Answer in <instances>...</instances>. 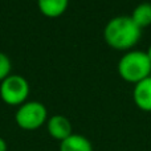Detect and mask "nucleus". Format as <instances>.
Returning <instances> with one entry per match:
<instances>
[{"instance_id": "nucleus-1", "label": "nucleus", "mask_w": 151, "mask_h": 151, "mask_svg": "<svg viewBox=\"0 0 151 151\" xmlns=\"http://www.w3.org/2000/svg\"><path fill=\"white\" fill-rule=\"evenodd\" d=\"M141 31L142 29L134 23L131 16H117L106 24L104 40L113 49L129 50L139 41Z\"/></svg>"}, {"instance_id": "nucleus-2", "label": "nucleus", "mask_w": 151, "mask_h": 151, "mask_svg": "<svg viewBox=\"0 0 151 151\" xmlns=\"http://www.w3.org/2000/svg\"><path fill=\"white\" fill-rule=\"evenodd\" d=\"M117 69L122 80L135 85L151 76V61L146 52L130 50L121 57Z\"/></svg>"}, {"instance_id": "nucleus-3", "label": "nucleus", "mask_w": 151, "mask_h": 151, "mask_svg": "<svg viewBox=\"0 0 151 151\" xmlns=\"http://www.w3.org/2000/svg\"><path fill=\"white\" fill-rule=\"evenodd\" d=\"M15 121L23 130H37L48 121V110L39 101H27L16 110Z\"/></svg>"}, {"instance_id": "nucleus-4", "label": "nucleus", "mask_w": 151, "mask_h": 151, "mask_svg": "<svg viewBox=\"0 0 151 151\" xmlns=\"http://www.w3.org/2000/svg\"><path fill=\"white\" fill-rule=\"evenodd\" d=\"M29 96V83L23 76L9 74L0 83V98L9 106H20Z\"/></svg>"}, {"instance_id": "nucleus-5", "label": "nucleus", "mask_w": 151, "mask_h": 151, "mask_svg": "<svg viewBox=\"0 0 151 151\" xmlns=\"http://www.w3.org/2000/svg\"><path fill=\"white\" fill-rule=\"evenodd\" d=\"M47 130H48V134L53 139L60 142H63L64 139H66L68 137H70L73 134L70 121L61 114L52 115L47 121Z\"/></svg>"}, {"instance_id": "nucleus-6", "label": "nucleus", "mask_w": 151, "mask_h": 151, "mask_svg": "<svg viewBox=\"0 0 151 151\" xmlns=\"http://www.w3.org/2000/svg\"><path fill=\"white\" fill-rule=\"evenodd\" d=\"M133 99L135 106L142 111H151V76L135 83Z\"/></svg>"}, {"instance_id": "nucleus-7", "label": "nucleus", "mask_w": 151, "mask_h": 151, "mask_svg": "<svg viewBox=\"0 0 151 151\" xmlns=\"http://www.w3.org/2000/svg\"><path fill=\"white\" fill-rule=\"evenodd\" d=\"M69 0H37L39 11L49 19L60 17L66 11Z\"/></svg>"}, {"instance_id": "nucleus-8", "label": "nucleus", "mask_w": 151, "mask_h": 151, "mask_svg": "<svg viewBox=\"0 0 151 151\" xmlns=\"http://www.w3.org/2000/svg\"><path fill=\"white\" fill-rule=\"evenodd\" d=\"M60 151H93V145L81 134H72L60 142Z\"/></svg>"}, {"instance_id": "nucleus-9", "label": "nucleus", "mask_w": 151, "mask_h": 151, "mask_svg": "<svg viewBox=\"0 0 151 151\" xmlns=\"http://www.w3.org/2000/svg\"><path fill=\"white\" fill-rule=\"evenodd\" d=\"M131 19L141 29L151 25V4L150 3L138 4L134 8Z\"/></svg>"}, {"instance_id": "nucleus-10", "label": "nucleus", "mask_w": 151, "mask_h": 151, "mask_svg": "<svg viewBox=\"0 0 151 151\" xmlns=\"http://www.w3.org/2000/svg\"><path fill=\"white\" fill-rule=\"evenodd\" d=\"M11 70H12V64H11L9 57L0 52V82L11 74Z\"/></svg>"}, {"instance_id": "nucleus-11", "label": "nucleus", "mask_w": 151, "mask_h": 151, "mask_svg": "<svg viewBox=\"0 0 151 151\" xmlns=\"http://www.w3.org/2000/svg\"><path fill=\"white\" fill-rule=\"evenodd\" d=\"M8 150V145L5 142V139L0 138V151H7Z\"/></svg>"}, {"instance_id": "nucleus-12", "label": "nucleus", "mask_w": 151, "mask_h": 151, "mask_svg": "<svg viewBox=\"0 0 151 151\" xmlns=\"http://www.w3.org/2000/svg\"><path fill=\"white\" fill-rule=\"evenodd\" d=\"M146 55H147V57L150 58V61H151V45L149 48H147V52H146Z\"/></svg>"}]
</instances>
